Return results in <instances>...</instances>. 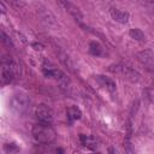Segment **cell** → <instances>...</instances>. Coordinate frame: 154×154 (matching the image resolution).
<instances>
[{
	"label": "cell",
	"instance_id": "277c9868",
	"mask_svg": "<svg viewBox=\"0 0 154 154\" xmlns=\"http://www.w3.org/2000/svg\"><path fill=\"white\" fill-rule=\"evenodd\" d=\"M29 105H30L29 96L23 91H17L11 96L10 107L17 114H24L28 111Z\"/></svg>",
	"mask_w": 154,
	"mask_h": 154
},
{
	"label": "cell",
	"instance_id": "9c48e42d",
	"mask_svg": "<svg viewBox=\"0 0 154 154\" xmlns=\"http://www.w3.org/2000/svg\"><path fill=\"white\" fill-rule=\"evenodd\" d=\"M109 13H111V17L113 20L118 22V23H122V24H125L128 23L129 20V13L126 11H122L119 8H116V7H112L109 10Z\"/></svg>",
	"mask_w": 154,
	"mask_h": 154
},
{
	"label": "cell",
	"instance_id": "7a4b0ae2",
	"mask_svg": "<svg viewBox=\"0 0 154 154\" xmlns=\"http://www.w3.org/2000/svg\"><path fill=\"white\" fill-rule=\"evenodd\" d=\"M31 135H32V137L36 142L42 143V144L52 143L55 140V136H57L55 130L51 126V124L40 123V122L32 126Z\"/></svg>",
	"mask_w": 154,
	"mask_h": 154
},
{
	"label": "cell",
	"instance_id": "ba28073f",
	"mask_svg": "<svg viewBox=\"0 0 154 154\" xmlns=\"http://www.w3.org/2000/svg\"><path fill=\"white\" fill-rule=\"evenodd\" d=\"M60 4L65 7V10L75 18V20L76 22H78L79 24H82V19H83V16H82V13H81V11H79V8L75 5V4H72V2H70V1H60Z\"/></svg>",
	"mask_w": 154,
	"mask_h": 154
},
{
	"label": "cell",
	"instance_id": "6da1fadb",
	"mask_svg": "<svg viewBox=\"0 0 154 154\" xmlns=\"http://www.w3.org/2000/svg\"><path fill=\"white\" fill-rule=\"evenodd\" d=\"M20 76V66L10 57H4L1 60V83L8 84L14 78Z\"/></svg>",
	"mask_w": 154,
	"mask_h": 154
},
{
	"label": "cell",
	"instance_id": "e0dca14e",
	"mask_svg": "<svg viewBox=\"0 0 154 154\" xmlns=\"http://www.w3.org/2000/svg\"><path fill=\"white\" fill-rule=\"evenodd\" d=\"M20 150V148L16 143H5L4 144V152L6 154H17Z\"/></svg>",
	"mask_w": 154,
	"mask_h": 154
},
{
	"label": "cell",
	"instance_id": "8fae6325",
	"mask_svg": "<svg viewBox=\"0 0 154 154\" xmlns=\"http://www.w3.org/2000/svg\"><path fill=\"white\" fill-rule=\"evenodd\" d=\"M38 17L41 18V22H42L45 25H47V26H53V25H55V18H54V16H53L49 11H47L46 8H41V10L38 11Z\"/></svg>",
	"mask_w": 154,
	"mask_h": 154
},
{
	"label": "cell",
	"instance_id": "52a82bcc",
	"mask_svg": "<svg viewBox=\"0 0 154 154\" xmlns=\"http://www.w3.org/2000/svg\"><path fill=\"white\" fill-rule=\"evenodd\" d=\"M137 59L138 61L146 67L147 71L149 72H154V55L150 51H142L137 54Z\"/></svg>",
	"mask_w": 154,
	"mask_h": 154
},
{
	"label": "cell",
	"instance_id": "3957f363",
	"mask_svg": "<svg viewBox=\"0 0 154 154\" xmlns=\"http://www.w3.org/2000/svg\"><path fill=\"white\" fill-rule=\"evenodd\" d=\"M42 72H43V75H45L46 77L55 79V81L61 85L63 89H64V88H67V85H69V79H67L66 75H65L61 70H59L58 67H55L54 65H52L51 63H48V61H45V63H43V65H42Z\"/></svg>",
	"mask_w": 154,
	"mask_h": 154
},
{
	"label": "cell",
	"instance_id": "ffe728a7",
	"mask_svg": "<svg viewBox=\"0 0 154 154\" xmlns=\"http://www.w3.org/2000/svg\"><path fill=\"white\" fill-rule=\"evenodd\" d=\"M57 154H64V150H63L61 148H58V149H57Z\"/></svg>",
	"mask_w": 154,
	"mask_h": 154
},
{
	"label": "cell",
	"instance_id": "9a60e30c",
	"mask_svg": "<svg viewBox=\"0 0 154 154\" xmlns=\"http://www.w3.org/2000/svg\"><path fill=\"white\" fill-rule=\"evenodd\" d=\"M89 52H90L93 55L99 57V55L102 54V47H101V45H100L99 42L91 41V42L89 43Z\"/></svg>",
	"mask_w": 154,
	"mask_h": 154
},
{
	"label": "cell",
	"instance_id": "d6986e66",
	"mask_svg": "<svg viewBox=\"0 0 154 154\" xmlns=\"http://www.w3.org/2000/svg\"><path fill=\"white\" fill-rule=\"evenodd\" d=\"M32 47H34L36 51H41V49H42V45H40V43H32Z\"/></svg>",
	"mask_w": 154,
	"mask_h": 154
},
{
	"label": "cell",
	"instance_id": "ac0fdd59",
	"mask_svg": "<svg viewBox=\"0 0 154 154\" xmlns=\"http://www.w3.org/2000/svg\"><path fill=\"white\" fill-rule=\"evenodd\" d=\"M1 41H2L4 43H6L7 46H10V45L12 46V42H11V40H10L7 36H6V34H5L4 31H1Z\"/></svg>",
	"mask_w": 154,
	"mask_h": 154
},
{
	"label": "cell",
	"instance_id": "8992f818",
	"mask_svg": "<svg viewBox=\"0 0 154 154\" xmlns=\"http://www.w3.org/2000/svg\"><path fill=\"white\" fill-rule=\"evenodd\" d=\"M35 116L38 119L40 123H47L51 124L53 120V112L51 109V107H48L45 103H41L36 107L35 109Z\"/></svg>",
	"mask_w": 154,
	"mask_h": 154
},
{
	"label": "cell",
	"instance_id": "4fadbf2b",
	"mask_svg": "<svg viewBox=\"0 0 154 154\" xmlns=\"http://www.w3.org/2000/svg\"><path fill=\"white\" fill-rule=\"evenodd\" d=\"M81 117H82V112H81V109L77 106L72 105V106H70L66 109V118H67L69 123H72L75 120H78V119H81Z\"/></svg>",
	"mask_w": 154,
	"mask_h": 154
},
{
	"label": "cell",
	"instance_id": "30bf717a",
	"mask_svg": "<svg viewBox=\"0 0 154 154\" xmlns=\"http://www.w3.org/2000/svg\"><path fill=\"white\" fill-rule=\"evenodd\" d=\"M95 78H96V81L100 83V85L103 87L105 89H107L108 91H111V93H114V91H116L117 85H116V83H114L111 78H108V77H106V76H103V75H97Z\"/></svg>",
	"mask_w": 154,
	"mask_h": 154
},
{
	"label": "cell",
	"instance_id": "5b68a950",
	"mask_svg": "<svg viewBox=\"0 0 154 154\" xmlns=\"http://www.w3.org/2000/svg\"><path fill=\"white\" fill-rule=\"evenodd\" d=\"M109 71L113 73H117L119 76H122L123 78L130 79V81H138L140 79V73H137L134 69L126 66V65H113L109 67Z\"/></svg>",
	"mask_w": 154,
	"mask_h": 154
},
{
	"label": "cell",
	"instance_id": "5bb4252c",
	"mask_svg": "<svg viewBox=\"0 0 154 154\" xmlns=\"http://www.w3.org/2000/svg\"><path fill=\"white\" fill-rule=\"evenodd\" d=\"M129 35H130L131 38H134V40H136V41H144V40H146V36H144L143 31H142L141 29H138V28L130 29Z\"/></svg>",
	"mask_w": 154,
	"mask_h": 154
},
{
	"label": "cell",
	"instance_id": "2e32d148",
	"mask_svg": "<svg viewBox=\"0 0 154 154\" xmlns=\"http://www.w3.org/2000/svg\"><path fill=\"white\" fill-rule=\"evenodd\" d=\"M58 57H59V59H60V61L65 65V66H67L70 70H72L73 69V64H72V61H71V59H70V57L65 53V52H63V51H59V53H58Z\"/></svg>",
	"mask_w": 154,
	"mask_h": 154
},
{
	"label": "cell",
	"instance_id": "7c38bea8",
	"mask_svg": "<svg viewBox=\"0 0 154 154\" xmlns=\"http://www.w3.org/2000/svg\"><path fill=\"white\" fill-rule=\"evenodd\" d=\"M79 140H81V143H82L84 147H87L88 149L96 150V148H97V142H96L95 137L89 136V135H83V134H81V135H79Z\"/></svg>",
	"mask_w": 154,
	"mask_h": 154
}]
</instances>
